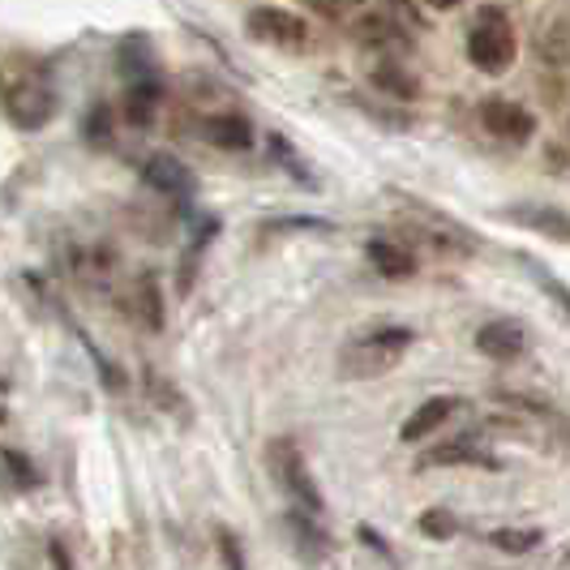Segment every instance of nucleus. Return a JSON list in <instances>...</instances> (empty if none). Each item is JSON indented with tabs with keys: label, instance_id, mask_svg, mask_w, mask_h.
Segmentation results:
<instances>
[{
	"label": "nucleus",
	"instance_id": "15",
	"mask_svg": "<svg viewBox=\"0 0 570 570\" xmlns=\"http://www.w3.org/2000/svg\"><path fill=\"white\" fill-rule=\"evenodd\" d=\"M356 30H361V43H373V48H400L403 43V27H395V22L382 18V13H377V18H365Z\"/></svg>",
	"mask_w": 570,
	"mask_h": 570
},
{
	"label": "nucleus",
	"instance_id": "8",
	"mask_svg": "<svg viewBox=\"0 0 570 570\" xmlns=\"http://www.w3.org/2000/svg\"><path fill=\"white\" fill-rule=\"evenodd\" d=\"M142 176L155 194H168V198H189V189H194L189 168H185L180 159H171V155H150Z\"/></svg>",
	"mask_w": 570,
	"mask_h": 570
},
{
	"label": "nucleus",
	"instance_id": "10",
	"mask_svg": "<svg viewBox=\"0 0 570 570\" xmlns=\"http://www.w3.org/2000/svg\"><path fill=\"white\" fill-rule=\"evenodd\" d=\"M476 347L493 361H514L523 352V326L519 322H489L476 335Z\"/></svg>",
	"mask_w": 570,
	"mask_h": 570
},
{
	"label": "nucleus",
	"instance_id": "11",
	"mask_svg": "<svg viewBox=\"0 0 570 570\" xmlns=\"http://www.w3.org/2000/svg\"><path fill=\"white\" fill-rule=\"evenodd\" d=\"M451 463H485V468H493V459H489V451L476 438H455V442H446V446H433V451L421 459V468H451Z\"/></svg>",
	"mask_w": 570,
	"mask_h": 570
},
{
	"label": "nucleus",
	"instance_id": "14",
	"mask_svg": "<svg viewBox=\"0 0 570 570\" xmlns=\"http://www.w3.org/2000/svg\"><path fill=\"white\" fill-rule=\"evenodd\" d=\"M159 108V78H146V82H129V99H125V116L129 125H150Z\"/></svg>",
	"mask_w": 570,
	"mask_h": 570
},
{
	"label": "nucleus",
	"instance_id": "24",
	"mask_svg": "<svg viewBox=\"0 0 570 570\" xmlns=\"http://www.w3.org/2000/svg\"><path fill=\"white\" fill-rule=\"evenodd\" d=\"M352 4H361V0H314V9L322 18H340L343 9H352Z\"/></svg>",
	"mask_w": 570,
	"mask_h": 570
},
{
	"label": "nucleus",
	"instance_id": "19",
	"mask_svg": "<svg viewBox=\"0 0 570 570\" xmlns=\"http://www.w3.org/2000/svg\"><path fill=\"white\" fill-rule=\"evenodd\" d=\"M421 532H425V537H438V541H446V537H455L459 532V519L451 511H425L421 514Z\"/></svg>",
	"mask_w": 570,
	"mask_h": 570
},
{
	"label": "nucleus",
	"instance_id": "6",
	"mask_svg": "<svg viewBox=\"0 0 570 570\" xmlns=\"http://www.w3.org/2000/svg\"><path fill=\"white\" fill-rule=\"evenodd\" d=\"M481 125H485V134H493L498 142H532V134H537V116L528 112V108H519L511 99H489L485 108H481Z\"/></svg>",
	"mask_w": 570,
	"mask_h": 570
},
{
	"label": "nucleus",
	"instance_id": "7",
	"mask_svg": "<svg viewBox=\"0 0 570 570\" xmlns=\"http://www.w3.org/2000/svg\"><path fill=\"white\" fill-rule=\"evenodd\" d=\"M202 138L219 150H249L254 146V125L240 112H215L202 120Z\"/></svg>",
	"mask_w": 570,
	"mask_h": 570
},
{
	"label": "nucleus",
	"instance_id": "25",
	"mask_svg": "<svg viewBox=\"0 0 570 570\" xmlns=\"http://www.w3.org/2000/svg\"><path fill=\"white\" fill-rule=\"evenodd\" d=\"M425 4H429V9H455L459 0H425Z\"/></svg>",
	"mask_w": 570,
	"mask_h": 570
},
{
	"label": "nucleus",
	"instance_id": "18",
	"mask_svg": "<svg viewBox=\"0 0 570 570\" xmlns=\"http://www.w3.org/2000/svg\"><path fill=\"white\" fill-rule=\"evenodd\" d=\"M373 82L386 86V90H391L395 99H412V95H416V82H412V78H407L403 69H391V65H382V69L373 73Z\"/></svg>",
	"mask_w": 570,
	"mask_h": 570
},
{
	"label": "nucleus",
	"instance_id": "22",
	"mask_svg": "<svg viewBox=\"0 0 570 570\" xmlns=\"http://www.w3.org/2000/svg\"><path fill=\"white\" fill-rule=\"evenodd\" d=\"M219 549H224V562H228V570H245V558H240V544H236V537L219 532Z\"/></svg>",
	"mask_w": 570,
	"mask_h": 570
},
{
	"label": "nucleus",
	"instance_id": "4",
	"mask_svg": "<svg viewBox=\"0 0 570 570\" xmlns=\"http://www.w3.org/2000/svg\"><path fill=\"white\" fill-rule=\"evenodd\" d=\"M266 463H271L275 481L287 489V498L296 502V511H305V514L326 511V502H322V493H317L314 476H309V463H305V455H301V446H296V442L275 438V442H271V451H266Z\"/></svg>",
	"mask_w": 570,
	"mask_h": 570
},
{
	"label": "nucleus",
	"instance_id": "9",
	"mask_svg": "<svg viewBox=\"0 0 570 570\" xmlns=\"http://www.w3.org/2000/svg\"><path fill=\"white\" fill-rule=\"evenodd\" d=\"M459 403L451 395H438V400H425L400 429V442H425L429 433H438V425H446L451 421V412H455Z\"/></svg>",
	"mask_w": 570,
	"mask_h": 570
},
{
	"label": "nucleus",
	"instance_id": "1",
	"mask_svg": "<svg viewBox=\"0 0 570 570\" xmlns=\"http://www.w3.org/2000/svg\"><path fill=\"white\" fill-rule=\"evenodd\" d=\"M0 104L13 125L22 129H39L48 125V116L57 108V95L48 82V69L35 65V60H13L4 73H0Z\"/></svg>",
	"mask_w": 570,
	"mask_h": 570
},
{
	"label": "nucleus",
	"instance_id": "23",
	"mask_svg": "<svg viewBox=\"0 0 570 570\" xmlns=\"http://www.w3.org/2000/svg\"><path fill=\"white\" fill-rule=\"evenodd\" d=\"M4 463H9L13 472H18V485H30V481H35V472H30V463H22V455H18V451H4Z\"/></svg>",
	"mask_w": 570,
	"mask_h": 570
},
{
	"label": "nucleus",
	"instance_id": "13",
	"mask_svg": "<svg viewBox=\"0 0 570 570\" xmlns=\"http://www.w3.org/2000/svg\"><path fill=\"white\" fill-rule=\"evenodd\" d=\"M287 528H292V537H296V549L305 553V558H326V532H322V523H317V514H305V511H287Z\"/></svg>",
	"mask_w": 570,
	"mask_h": 570
},
{
	"label": "nucleus",
	"instance_id": "5",
	"mask_svg": "<svg viewBox=\"0 0 570 570\" xmlns=\"http://www.w3.org/2000/svg\"><path fill=\"white\" fill-rule=\"evenodd\" d=\"M245 27H249V35H254V39L279 43V48H305V39H309V27H305L296 13L275 9V4H257V9H249Z\"/></svg>",
	"mask_w": 570,
	"mask_h": 570
},
{
	"label": "nucleus",
	"instance_id": "12",
	"mask_svg": "<svg viewBox=\"0 0 570 570\" xmlns=\"http://www.w3.org/2000/svg\"><path fill=\"white\" fill-rule=\"evenodd\" d=\"M370 262L386 279H407L416 271V257L407 254L403 245H395V240H370Z\"/></svg>",
	"mask_w": 570,
	"mask_h": 570
},
{
	"label": "nucleus",
	"instance_id": "17",
	"mask_svg": "<svg viewBox=\"0 0 570 570\" xmlns=\"http://www.w3.org/2000/svg\"><path fill=\"white\" fill-rule=\"evenodd\" d=\"M138 309H142V317H146V326L150 331H159L164 326V309H159V284H155V275H142L138 279Z\"/></svg>",
	"mask_w": 570,
	"mask_h": 570
},
{
	"label": "nucleus",
	"instance_id": "3",
	"mask_svg": "<svg viewBox=\"0 0 570 570\" xmlns=\"http://www.w3.org/2000/svg\"><path fill=\"white\" fill-rule=\"evenodd\" d=\"M514 52H519V43H514L511 18L498 9H481L476 27L468 30V60L485 73H502L514 65Z\"/></svg>",
	"mask_w": 570,
	"mask_h": 570
},
{
	"label": "nucleus",
	"instance_id": "2",
	"mask_svg": "<svg viewBox=\"0 0 570 570\" xmlns=\"http://www.w3.org/2000/svg\"><path fill=\"white\" fill-rule=\"evenodd\" d=\"M412 347V331L407 326H386V331H373L352 340L340 352V373L361 382V377H382L403 361V352Z\"/></svg>",
	"mask_w": 570,
	"mask_h": 570
},
{
	"label": "nucleus",
	"instance_id": "21",
	"mask_svg": "<svg viewBox=\"0 0 570 570\" xmlns=\"http://www.w3.org/2000/svg\"><path fill=\"white\" fill-rule=\"evenodd\" d=\"M544 57H549L553 69H562V65H567V27H562V22L549 30V39H544Z\"/></svg>",
	"mask_w": 570,
	"mask_h": 570
},
{
	"label": "nucleus",
	"instance_id": "20",
	"mask_svg": "<svg viewBox=\"0 0 570 570\" xmlns=\"http://www.w3.org/2000/svg\"><path fill=\"white\" fill-rule=\"evenodd\" d=\"M108 120H112V112L99 104L95 112L86 116V138H90V142H99V146L108 142V138H112V125H108Z\"/></svg>",
	"mask_w": 570,
	"mask_h": 570
},
{
	"label": "nucleus",
	"instance_id": "16",
	"mask_svg": "<svg viewBox=\"0 0 570 570\" xmlns=\"http://www.w3.org/2000/svg\"><path fill=\"white\" fill-rule=\"evenodd\" d=\"M489 541L498 544L502 553H532V549H537L544 537L537 532V528H498Z\"/></svg>",
	"mask_w": 570,
	"mask_h": 570
}]
</instances>
